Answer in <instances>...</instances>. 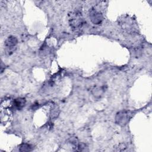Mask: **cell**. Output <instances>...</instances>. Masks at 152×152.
I'll use <instances>...</instances> for the list:
<instances>
[{"mask_svg":"<svg viewBox=\"0 0 152 152\" xmlns=\"http://www.w3.org/2000/svg\"><path fill=\"white\" fill-rule=\"evenodd\" d=\"M12 107L13 101H11L10 99H4L2 100L1 105V118L2 122L3 121L5 122L10 116Z\"/></svg>","mask_w":152,"mask_h":152,"instance_id":"cell-1","label":"cell"},{"mask_svg":"<svg viewBox=\"0 0 152 152\" xmlns=\"http://www.w3.org/2000/svg\"><path fill=\"white\" fill-rule=\"evenodd\" d=\"M69 16V23L73 30H77L82 27L84 24V20L80 12H73Z\"/></svg>","mask_w":152,"mask_h":152,"instance_id":"cell-2","label":"cell"},{"mask_svg":"<svg viewBox=\"0 0 152 152\" xmlns=\"http://www.w3.org/2000/svg\"><path fill=\"white\" fill-rule=\"evenodd\" d=\"M132 113L128 110H122L119 112L115 117V121L117 124L121 126H125L129 121Z\"/></svg>","mask_w":152,"mask_h":152,"instance_id":"cell-3","label":"cell"},{"mask_svg":"<svg viewBox=\"0 0 152 152\" xmlns=\"http://www.w3.org/2000/svg\"><path fill=\"white\" fill-rule=\"evenodd\" d=\"M89 17L91 22L94 24H100L103 19L102 14L94 8H92L90 10Z\"/></svg>","mask_w":152,"mask_h":152,"instance_id":"cell-4","label":"cell"},{"mask_svg":"<svg viewBox=\"0 0 152 152\" xmlns=\"http://www.w3.org/2000/svg\"><path fill=\"white\" fill-rule=\"evenodd\" d=\"M17 44V39L15 37L10 36H9L5 42V45L8 52H12Z\"/></svg>","mask_w":152,"mask_h":152,"instance_id":"cell-5","label":"cell"},{"mask_svg":"<svg viewBox=\"0 0 152 152\" xmlns=\"http://www.w3.org/2000/svg\"><path fill=\"white\" fill-rule=\"evenodd\" d=\"M122 27L127 31H133L132 27L134 28V24L132 21L129 18H124V21H122L121 24Z\"/></svg>","mask_w":152,"mask_h":152,"instance_id":"cell-6","label":"cell"},{"mask_svg":"<svg viewBox=\"0 0 152 152\" xmlns=\"http://www.w3.org/2000/svg\"><path fill=\"white\" fill-rule=\"evenodd\" d=\"M26 104V100L24 98H17L13 100V107L17 109H21Z\"/></svg>","mask_w":152,"mask_h":152,"instance_id":"cell-7","label":"cell"},{"mask_svg":"<svg viewBox=\"0 0 152 152\" xmlns=\"http://www.w3.org/2000/svg\"><path fill=\"white\" fill-rule=\"evenodd\" d=\"M33 147L30 144H27V143H24V144H22L20 146V151H30L31 150H32Z\"/></svg>","mask_w":152,"mask_h":152,"instance_id":"cell-8","label":"cell"}]
</instances>
